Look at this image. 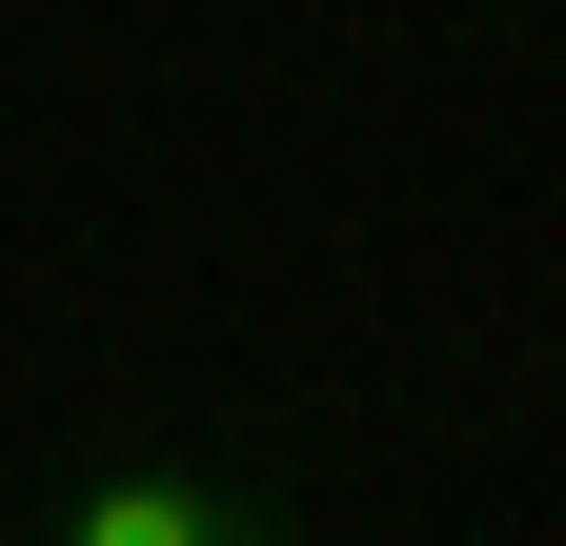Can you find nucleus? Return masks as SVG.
<instances>
[{
	"label": "nucleus",
	"instance_id": "1",
	"mask_svg": "<svg viewBox=\"0 0 566 546\" xmlns=\"http://www.w3.org/2000/svg\"><path fill=\"white\" fill-rule=\"evenodd\" d=\"M82 546H243V526L202 506V486H102V506H82Z\"/></svg>",
	"mask_w": 566,
	"mask_h": 546
}]
</instances>
